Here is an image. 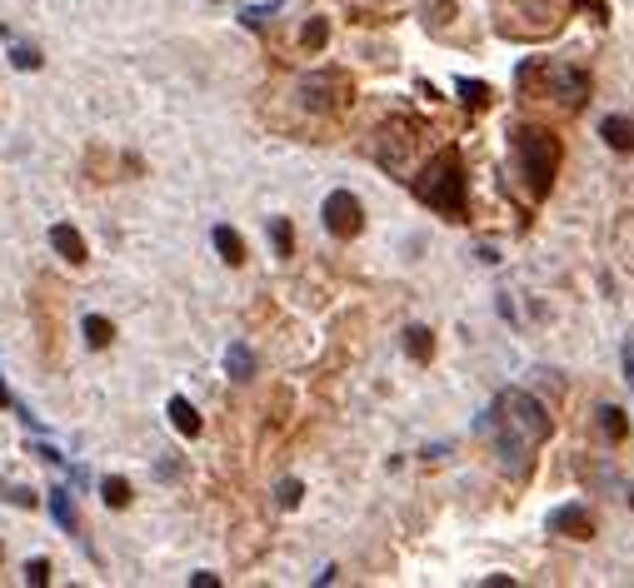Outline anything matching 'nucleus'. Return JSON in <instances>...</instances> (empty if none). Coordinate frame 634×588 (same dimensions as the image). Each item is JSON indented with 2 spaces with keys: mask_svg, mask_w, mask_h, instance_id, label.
Masks as SVG:
<instances>
[{
  "mask_svg": "<svg viewBox=\"0 0 634 588\" xmlns=\"http://www.w3.org/2000/svg\"><path fill=\"white\" fill-rule=\"evenodd\" d=\"M480 429H490L500 469L520 484V479H530V469H534V449L555 434V419L545 414V404L534 399V394H524V389H505Z\"/></svg>",
  "mask_w": 634,
  "mask_h": 588,
  "instance_id": "nucleus-1",
  "label": "nucleus"
},
{
  "mask_svg": "<svg viewBox=\"0 0 634 588\" xmlns=\"http://www.w3.org/2000/svg\"><path fill=\"white\" fill-rule=\"evenodd\" d=\"M415 200H425L430 210H440L444 220H465L469 214V180H465V160L455 150H440L425 170L415 175Z\"/></svg>",
  "mask_w": 634,
  "mask_h": 588,
  "instance_id": "nucleus-2",
  "label": "nucleus"
},
{
  "mask_svg": "<svg viewBox=\"0 0 634 588\" xmlns=\"http://www.w3.org/2000/svg\"><path fill=\"white\" fill-rule=\"evenodd\" d=\"M515 160H520V180L534 200H545L549 185L559 175V140L540 125H520L515 130Z\"/></svg>",
  "mask_w": 634,
  "mask_h": 588,
  "instance_id": "nucleus-3",
  "label": "nucleus"
},
{
  "mask_svg": "<svg viewBox=\"0 0 634 588\" xmlns=\"http://www.w3.org/2000/svg\"><path fill=\"white\" fill-rule=\"evenodd\" d=\"M320 214H325V230H330L335 239H355L360 230H365V210H360V200L350 189H335Z\"/></svg>",
  "mask_w": 634,
  "mask_h": 588,
  "instance_id": "nucleus-4",
  "label": "nucleus"
},
{
  "mask_svg": "<svg viewBox=\"0 0 634 588\" xmlns=\"http://www.w3.org/2000/svg\"><path fill=\"white\" fill-rule=\"evenodd\" d=\"M549 528L565 538H595V513L584 509V503H559L555 513H549Z\"/></svg>",
  "mask_w": 634,
  "mask_h": 588,
  "instance_id": "nucleus-5",
  "label": "nucleus"
},
{
  "mask_svg": "<svg viewBox=\"0 0 634 588\" xmlns=\"http://www.w3.org/2000/svg\"><path fill=\"white\" fill-rule=\"evenodd\" d=\"M549 80H555L549 95H559L570 110H580V105L589 101V76H584V70H565V65H559V70H549Z\"/></svg>",
  "mask_w": 634,
  "mask_h": 588,
  "instance_id": "nucleus-6",
  "label": "nucleus"
},
{
  "mask_svg": "<svg viewBox=\"0 0 634 588\" xmlns=\"http://www.w3.org/2000/svg\"><path fill=\"white\" fill-rule=\"evenodd\" d=\"M599 135H605V145H609V150L634 155V125L624 120V115H605V120H599Z\"/></svg>",
  "mask_w": 634,
  "mask_h": 588,
  "instance_id": "nucleus-7",
  "label": "nucleus"
},
{
  "mask_svg": "<svg viewBox=\"0 0 634 588\" xmlns=\"http://www.w3.org/2000/svg\"><path fill=\"white\" fill-rule=\"evenodd\" d=\"M51 245H55V254H61V260L85 264V239H80V230H70V225H51Z\"/></svg>",
  "mask_w": 634,
  "mask_h": 588,
  "instance_id": "nucleus-8",
  "label": "nucleus"
},
{
  "mask_svg": "<svg viewBox=\"0 0 634 588\" xmlns=\"http://www.w3.org/2000/svg\"><path fill=\"white\" fill-rule=\"evenodd\" d=\"M335 85H340V80H335V76H310V80H305V105H310V110H335V95H330V90Z\"/></svg>",
  "mask_w": 634,
  "mask_h": 588,
  "instance_id": "nucleus-9",
  "label": "nucleus"
},
{
  "mask_svg": "<svg viewBox=\"0 0 634 588\" xmlns=\"http://www.w3.org/2000/svg\"><path fill=\"white\" fill-rule=\"evenodd\" d=\"M170 424H175L185 439H195V434L205 429V424H200V414H195V404H191V399H180V394L170 399Z\"/></svg>",
  "mask_w": 634,
  "mask_h": 588,
  "instance_id": "nucleus-10",
  "label": "nucleus"
},
{
  "mask_svg": "<svg viewBox=\"0 0 634 588\" xmlns=\"http://www.w3.org/2000/svg\"><path fill=\"white\" fill-rule=\"evenodd\" d=\"M405 354H410V359H419V364H430L435 359V334L425 325H410L405 329Z\"/></svg>",
  "mask_w": 634,
  "mask_h": 588,
  "instance_id": "nucleus-11",
  "label": "nucleus"
},
{
  "mask_svg": "<svg viewBox=\"0 0 634 588\" xmlns=\"http://www.w3.org/2000/svg\"><path fill=\"white\" fill-rule=\"evenodd\" d=\"M215 250H220V260H225V264H245V239L235 235L230 225H215Z\"/></svg>",
  "mask_w": 634,
  "mask_h": 588,
  "instance_id": "nucleus-12",
  "label": "nucleus"
},
{
  "mask_svg": "<svg viewBox=\"0 0 634 588\" xmlns=\"http://www.w3.org/2000/svg\"><path fill=\"white\" fill-rule=\"evenodd\" d=\"M455 90L469 110H490V101H495V90L484 85V80H455Z\"/></svg>",
  "mask_w": 634,
  "mask_h": 588,
  "instance_id": "nucleus-13",
  "label": "nucleus"
},
{
  "mask_svg": "<svg viewBox=\"0 0 634 588\" xmlns=\"http://www.w3.org/2000/svg\"><path fill=\"white\" fill-rule=\"evenodd\" d=\"M325 40H330V20H325V15H310L305 30H300V45L305 51H325Z\"/></svg>",
  "mask_w": 634,
  "mask_h": 588,
  "instance_id": "nucleus-14",
  "label": "nucleus"
},
{
  "mask_svg": "<svg viewBox=\"0 0 634 588\" xmlns=\"http://www.w3.org/2000/svg\"><path fill=\"white\" fill-rule=\"evenodd\" d=\"M80 329H85L90 350H105V344L115 339V325H110V319H101V314H85V325H80Z\"/></svg>",
  "mask_w": 634,
  "mask_h": 588,
  "instance_id": "nucleus-15",
  "label": "nucleus"
},
{
  "mask_svg": "<svg viewBox=\"0 0 634 588\" xmlns=\"http://www.w3.org/2000/svg\"><path fill=\"white\" fill-rule=\"evenodd\" d=\"M225 369H230V379H250V375H255V354H250V344H230Z\"/></svg>",
  "mask_w": 634,
  "mask_h": 588,
  "instance_id": "nucleus-16",
  "label": "nucleus"
},
{
  "mask_svg": "<svg viewBox=\"0 0 634 588\" xmlns=\"http://www.w3.org/2000/svg\"><path fill=\"white\" fill-rule=\"evenodd\" d=\"M599 429H605V434L614 439V444H620V439L630 434V424H624V414L614 409V404H605V409H599Z\"/></svg>",
  "mask_w": 634,
  "mask_h": 588,
  "instance_id": "nucleus-17",
  "label": "nucleus"
},
{
  "mask_svg": "<svg viewBox=\"0 0 634 588\" xmlns=\"http://www.w3.org/2000/svg\"><path fill=\"white\" fill-rule=\"evenodd\" d=\"M101 499L110 503V509H126V503H130V484H126V479H105V484H101Z\"/></svg>",
  "mask_w": 634,
  "mask_h": 588,
  "instance_id": "nucleus-18",
  "label": "nucleus"
},
{
  "mask_svg": "<svg viewBox=\"0 0 634 588\" xmlns=\"http://www.w3.org/2000/svg\"><path fill=\"white\" fill-rule=\"evenodd\" d=\"M51 513H55V524H61V528H76V503L65 499L61 488L51 494Z\"/></svg>",
  "mask_w": 634,
  "mask_h": 588,
  "instance_id": "nucleus-19",
  "label": "nucleus"
},
{
  "mask_svg": "<svg viewBox=\"0 0 634 588\" xmlns=\"http://www.w3.org/2000/svg\"><path fill=\"white\" fill-rule=\"evenodd\" d=\"M270 239H275V250H280V254H290V250H295V230L285 225V220H275V225H270Z\"/></svg>",
  "mask_w": 634,
  "mask_h": 588,
  "instance_id": "nucleus-20",
  "label": "nucleus"
},
{
  "mask_svg": "<svg viewBox=\"0 0 634 588\" xmlns=\"http://www.w3.org/2000/svg\"><path fill=\"white\" fill-rule=\"evenodd\" d=\"M26 584L45 588V584H51V563H45V559H30V563H26Z\"/></svg>",
  "mask_w": 634,
  "mask_h": 588,
  "instance_id": "nucleus-21",
  "label": "nucleus"
},
{
  "mask_svg": "<svg viewBox=\"0 0 634 588\" xmlns=\"http://www.w3.org/2000/svg\"><path fill=\"white\" fill-rule=\"evenodd\" d=\"M270 15H275V0H270V5H250V11L240 15V20H245V26H250V30H260V26H265V20H270Z\"/></svg>",
  "mask_w": 634,
  "mask_h": 588,
  "instance_id": "nucleus-22",
  "label": "nucleus"
},
{
  "mask_svg": "<svg viewBox=\"0 0 634 588\" xmlns=\"http://www.w3.org/2000/svg\"><path fill=\"white\" fill-rule=\"evenodd\" d=\"M11 65H15V70H36V65H40V55L30 51V45H15V51H11Z\"/></svg>",
  "mask_w": 634,
  "mask_h": 588,
  "instance_id": "nucleus-23",
  "label": "nucleus"
},
{
  "mask_svg": "<svg viewBox=\"0 0 634 588\" xmlns=\"http://www.w3.org/2000/svg\"><path fill=\"white\" fill-rule=\"evenodd\" d=\"M300 479H285V484H280V509H295V503H300Z\"/></svg>",
  "mask_w": 634,
  "mask_h": 588,
  "instance_id": "nucleus-24",
  "label": "nucleus"
},
{
  "mask_svg": "<svg viewBox=\"0 0 634 588\" xmlns=\"http://www.w3.org/2000/svg\"><path fill=\"white\" fill-rule=\"evenodd\" d=\"M580 5L595 15V20H609V0H580Z\"/></svg>",
  "mask_w": 634,
  "mask_h": 588,
  "instance_id": "nucleus-25",
  "label": "nucleus"
},
{
  "mask_svg": "<svg viewBox=\"0 0 634 588\" xmlns=\"http://www.w3.org/2000/svg\"><path fill=\"white\" fill-rule=\"evenodd\" d=\"M624 379H630V389H634V339H624Z\"/></svg>",
  "mask_w": 634,
  "mask_h": 588,
  "instance_id": "nucleus-26",
  "label": "nucleus"
},
{
  "mask_svg": "<svg viewBox=\"0 0 634 588\" xmlns=\"http://www.w3.org/2000/svg\"><path fill=\"white\" fill-rule=\"evenodd\" d=\"M484 588H515V578H509V574H490V578H484Z\"/></svg>",
  "mask_w": 634,
  "mask_h": 588,
  "instance_id": "nucleus-27",
  "label": "nucleus"
},
{
  "mask_svg": "<svg viewBox=\"0 0 634 588\" xmlns=\"http://www.w3.org/2000/svg\"><path fill=\"white\" fill-rule=\"evenodd\" d=\"M215 584H220L215 574H191V588H215Z\"/></svg>",
  "mask_w": 634,
  "mask_h": 588,
  "instance_id": "nucleus-28",
  "label": "nucleus"
},
{
  "mask_svg": "<svg viewBox=\"0 0 634 588\" xmlns=\"http://www.w3.org/2000/svg\"><path fill=\"white\" fill-rule=\"evenodd\" d=\"M0 404H5V409H15V399H11V389L0 384Z\"/></svg>",
  "mask_w": 634,
  "mask_h": 588,
  "instance_id": "nucleus-29",
  "label": "nucleus"
},
{
  "mask_svg": "<svg viewBox=\"0 0 634 588\" xmlns=\"http://www.w3.org/2000/svg\"><path fill=\"white\" fill-rule=\"evenodd\" d=\"M630 509H634V488H630Z\"/></svg>",
  "mask_w": 634,
  "mask_h": 588,
  "instance_id": "nucleus-30",
  "label": "nucleus"
}]
</instances>
